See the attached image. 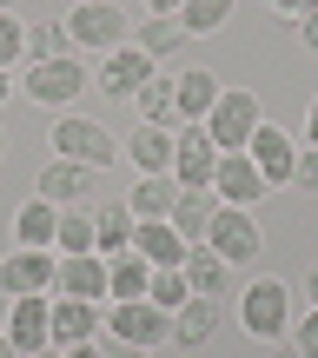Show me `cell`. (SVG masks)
Returning a JSON list of instances; mask_svg holds the SVG:
<instances>
[{
    "label": "cell",
    "instance_id": "6da1fadb",
    "mask_svg": "<svg viewBox=\"0 0 318 358\" xmlns=\"http://www.w3.org/2000/svg\"><path fill=\"white\" fill-rule=\"evenodd\" d=\"M47 146H53V159H80V166H93V173H106L113 166V133L100 127V120H87V113H60L47 127Z\"/></svg>",
    "mask_w": 318,
    "mask_h": 358
},
{
    "label": "cell",
    "instance_id": "7a4b0ae2",
    "mask_svg": "<svg viewBox=\"0 0 318 358\" xmlns=\"http://www.w3.org/2000/svg\"><path fill=\"white\" fill-rule=\"evenodd\" d=\"M239 325L252 338H292V285L285 279H252L239 292Z\"/></svg>",
    "mask_w": 318,
    "mask_h": 358
},
{
    "label": "cell",
    "instance_id": "3957f363",
    "mask_svg": "<svg viewBox=\"0 0 318 358\" xmlns=\"http://www.w3.org/2000/svg\"><path fill=\"white\" fill-rule=\"evenodd\" d=\"M259 100L245 87H219V100H212V113L199 120L205 133H212V146L219 153H245V146H252V133H259Z\"/></svg>",
    "mask_w": 318,
    "mask_h": 358
},
{
    "label": "cell",
    "instance_id": "277c9868",
    "mask_svg": "<svg viewBox=\"0 0 318 358\" xmlns=\"http://www.w3.org/2000/svg\"><path fill=\"white\" fill-rule=\"evenodd\" d=\"M53 272H60V252H40V245H20V252L0 259V292L7 299H47Z\"/></svg>",
    "mask_w": 318,
    "mask_h": 358
},
{
    "label": "cell",
    "instance_id": "5b68a950",
    "mask_svg": "<svg viewBox=\"0 0 318 358\" xmlns=\"http://www.w3.org/2000/svg\"><path fill=\"white\" fill-rule=\"evenodd\" d=\"M66 34H73V47L113 53V47H127V13H120L113 0H80V7L66 13Z\"/></svg>",
    "mask_w": 318,
    "mask_h": 358
},
{
    "label": "cell",
    "instance_id": "8992f818",
    "mask_svg": "<svg viewBox=\"0 0 318 358\" xmlns=\"http://www.w3.org/2000/svg\"><path fill=\"white\" fill-rule=\"evenodd\" d=\"M106 332L140 345V352H153L159 338H173V312H159L153 299H127V306H106Z\"/></svg>",
    "mask_w": 318,
    "mask_h": 358
},
{
    "label": "cell",
    "instance_id": "52a82bcc",
    "mask_svg": "<svg viewBox=\"0 0 318 358\" xmlns=\"http://www.w3.org/2000/svg\"><path fill=\"white\" fill-rule=\"evenodd\" d=\"M80 87H87V66L66 53V60H27V100L40 106H73Z\"/></svg>",
    "mask_w": 318,
    "mask_h": 358
},
{
    "label": "cell",
    "instance_id": "ba28073f",
    "mask_svg": "<svg viewBox=\"0 0 318 358\" xmlns=\"http://www.w3.org/2000/svg\"><path fill=\"white\" fill-rule=\"evenodd\" d=\"M205 245H212L219 259H232V266H245V259H259L266 232H259V219L245 213V206H219V213H212V232H205Z\"/></svg>",
    "mask_w": 318,
    "mask_h": 358
},
{
    "label": "cell",
    "instance_id": "9c48e42d",
    "mask_svg": "<svg viewBox=\"0 0 318 358\" xmlns=\"http://www.w3.org/2000/svg\"><path fill=\"white\" fill-rule=\"evenodd\" d=\"M212 166H219L212 133L192 127V120H179V127H173V179H179V186H212Z\"/></svg>",
    "mask_w": 318,
    "mask_h": 358
},
{
    "label": "cell",
    "instance_id": "30bf717a",
    "mask_svg": "<svg viewBox=\"0 0 318 358\" xmlns=\"http://www.w3.org/2000/svg\"><path fill=\"white\" fill-rule=\"evenodd\" d=\"M266 173L252 166V153H219V166H212V199L219 206H245L252 213L259 199H266Z\"/></svg>",
    "mask_w": 318,
    "mask_h": 358
},
{
    "label": "cell",
    "instance_id": "8fae6325",
    "mask_svg": "<svg viewBox=\"0 0 318 358\" xmlns=\"http://www.w3.org/2000/svg\"><path fill=\"white\" fill-rule=\"evenodd\" d=\"M153 73H159V60H153V53H140V47L127 40V47H113V53L100 60V73H93V80H100L106 100H133V93H140Z\"/></svg>",
    "mask_w": 318,
    "mask_h": 358
},
{
    "label": "cell",
    "instance_id": "7c38bea8",
    "mask_svg": "<svg viewBox=\"0 0 318 358\" xmlns=\"http://www.w3.org/2000/svg\"><path fill=\"white\" fill-rule=\"evenodd\" d=\"M34 192L47 206H60V213H80V206L93 199V166H80V159H47L34 179Z\"/></svg>",
    "mask_w": 318,
    "mask_h": 358
},
{
    "label": "cell",
    "instance_id": "4fadbf2b",
    "mask_svg": "<svg viewBox=\"0 0 318 358\" xmlns=\"http://www.w3.org/2000/svg\"><path fill=\"white\" fill-rule=\"evenodd\" d=\"M100 332H106V319H100V306H93V299H66V292H53V352L93 345Z\"/></svg>",
    "mask_w": 318,
    "mask_h": 358
},
{
    "label": "cell",
    "instance_id": "5bb4252c",
    "mask_svg": "<svg viewBox=\"0 0 318 358\" xmlns=\"http://www.w3.org/2000/svg\"><path fill=\"white\" fill-rule=\"evenodd\" d=\"M219 325H226V306H219V299H205V292H192L186 306L173 312V345L199 352V345H212V338H219Z\"/></svg>",
    "mask_w": 318,
    "mask_h": 358
},
{
    "label": "cell",
    "instance_id": "9a60e30c",
    "mask_svg": "<svg viewBox=\"0 0 318 358\" xmlns=\"http://www.w3.org/2000/svg\"><path fill=\"white\" fill-rule=\"evenodd\" d=\"M7 338L13 352H53V299H13Z\"/></svg>",
    "mask_w": 318,
    "mask_h": 358
},
{
    "label": "cell",
    "instance_id": "2e32d148",
    "mask_svg": "<svg viewBox=\"0 0 318 358\" xmlns=\"http://www.w3.org/2000/svg\"><path fill=\"white\" fill-rule=\"evenodd\" d=\"M245 153H252V166L266 173V186H292V166H298V146L285 140V133L272 127V120H259V133H252V146H245Z\"/></svg>",
    "mask_w": 318,
    "mask_h": 358
},
{
    "label": "cell",
    "instance_id": "e0dca14e",
    "mask_svg": "<svg viewBox=\"0 0 318 358\" xmlns=\"http://www.w3.org/2000/svg\"><path fill=\"white\" fill-rule=\"evenodd\" d=\"M53 285H60L66 299H93V306H100L106 299V259L100 252H66L60 272H53Z\"/></svg>",
    "mask_w": 318,
    "mask_h": 358
},
{
    "label": "cell",
    "instance_id": "ac0fdd59",
    "mask_svg": "<svg viewBox=\"0 0 318 358\" xmlns=\"http://www.w3.org/2000/svg\"><path fill=\"white\" fill-rule=\"evenodd\" d=\"M133 252L146 266H186V239L173 232V219H140L133 226Z\"/></svg>",
    "mask_w": 318,
    "mask_h": 358
},
{
    "label": "cell",
    "instance_id": "d6986e66",
    "mask_svg": "<svg viewBox=\"0 0 318 358\" xmlns=\"http://www.w3.org/2000/svg\"><path fill=\"white\" fill-rule=\"evenodd\" d=\"M212 213H219L212 186H179V206H173V232H179L186 245H199L205 232H212Z\"/></svg>",
    "mask_w": 318,
    "mask_h": 358
},
{
    "label": "cell",
    "instance_id": "ffe728a7",
    "mask_svg": "<svg viewBox=\"0 0 318 358\" xmlns=\"http://www.w3.org/2000/svg\"><path fill=\"white\" fill-rule=\"evenodd\" d=\"M179 272H186V285H192V292H205V299H226V285H232V259H219L205 239L186 245V266H179Z\"/></svg>",
    "mask_w": 318,
    "mask_h": 358
},
{
    "label": "cell",
    "instance_id": "44dd1931",
    "mask_svg": "<svg viewBox=\"0 0 318 358\" xmlns=\"http://www.w3.org/2000/svg\"><path fill=\"white\" fill-rule=\"evenodd\" d=\"M146 285H153V266H146L140 252H113V259H106V306L146 299Z\"/></svg>",
    "mask_w": 318,
    "mask_h": 358
},
{
    "label": "cell",
    "instance_id": "7402d4cb",
    "mask_svg": "<svg viewBox=\"0 0 318 358\" xmlns=\"http://www.w3.org/2000/svg\"><path fill=\"white\" fill-rule=\"evenodd\" d=\"M173 127H179V120H173ZM173 127H159V120L133 127L127 153H133V166H140V173H173Z\"/></svg>",
    "mask_w": 318,
    "mask_h": 358
},
{
    "label": "cell",
    "instance_id": "603a6c76",
    "mask_svg": "<svg viewBox=\"0 0 318 358\" xmlns=\"http://www.w3.org/2000/svg\"><path fill=\"white\" fill-rule=\"evenodd\" d=\"M127 206H133V219H173V206H179V179H173V173H146L140 186L127 192Z\"/></svg>",
    "mask_w": 318,
    "mask_h": 358
},
{
    "label": "cell",
    "instance_id": "cb8c5ba5",
    "mask_svg": "<svg viewBox=\"0 0 318 358\" xmlns=\"http://www.w3.org/2000/svg\"><path fill=\"white\" fill-rule=\"evenodd\" d=\"M53 232H60V206H47V199L34 192V199L13 213V239H20V245H40V252H53Z\"/></svg>",
    "mask_w": 318,
    "mask_h": 358
},
{
    "label": "cell",
    "instance_id": "d4e9b609",
    "mask_svg": "<svg viewBox=\"0 0 318 358\" xmlns=\"http://www.w3.org/2000/svg\"><path fill=\"white\" fill-rule=\"evenodd\" d=\"M133 206L127 199H106L100 213H93V232H100V259H113V252H133Z\"/></svg>",
    "mask_w": 318,
    "mask_h": 358
},
{
    "label": "cell",
    "instance_id": "484cf974",
    "mask_svg": "<svg viewBox=\"0 0 318 358\" xmlns=\"http://www.w3.org/2000/svg\"><path fill=\"white\" fill-rule=\"evenodd\" d=\"M186 20H179V13H153V20H140V34H133V47L140 53H153V60H166V53H179L186 47Z\"/></svg>",
    "mask_w": 318,
    "mask_h": 358
},
{
    "label": "cell",
    "instance_id": "4316f807",
    "mask_svg": "<svg viewBox=\"0 0 318 358\" xmlns=\"http://www.w3.org/2000/svg\"><path fill=\"white\" fill-rule=\"evenodd\" d=\"M133 106H140L146 120H159V127H173L179 120V73H153L140 93H133Z\"/></svg>",
    "mask_w": 318,
    "mask_h": 358
},
{
    "label": "cell",
    "instance_id": "83f0119b",
    "mask_svg": "<svg viewBox=\"0 0 318 358\" xmlns=\"http://www.w3.org/2000/svg\"><path fill=\"white\" fill-rule=\"evenodd\" d=\"M212 100H219V80L205 73V66L179 73V120H192V127H199V120L212 113Z\"/></svg>",
    "mask_w": 318,
    "mask_h": 358
},
{
    "label": "cell",
    "instance_id": "f1b7e54d",
    "mask_svg": "<svg viewBox=\"0 0 318 358\" xmlns=\"http://www.w3.org/2000/svg\"><path fill=\"white\" fill-rule=\"evenodd\" d=\"M66 53H73L66 20H27V60H66Z\"/></svg>",
    "mask_w": 318,
    "mask_h": 358
},
{
    "label": "cell",
    "instance_id": "f546056e",
    "mask_svg": "<svg viewBox=\"0 0 318 358\" xmlns=\"http://www.w3.org/2000/svg\"><path fill=\"white\" fill-rule=\"evenodd\" d=\"M53 252H100V232H93L87 213H60V232H53Z\"/></svg>",
    "mask_w": 318,
    "mask_h": 358
},
{
    "label": "cell",
    "instance_id": "4dcf8cb0",
    "mask_svg": "<svg viewBox=\"0 0 318 358\" xmlns=\"http://www.w3.org/2000/svg\"><path fill=\"white\" fill-rule=\"evenodd\" d=\"M146 299H153L159 312H179L192 299V285H186V272L179 266H153V285H146Z\"/></svg>",
    "mask_w": 318,
    "mask_h": 358
},
{
    "label": "cell",
    "instance_id": "1f68e13d",
    "mask_svg": "<svg viewBox=\"0 0 318 358\" xmlns=\"http://www.w3.org/2000/svg\"><path fill=\"white\" fill-rule=\"evenodd\" d=\"M232 0H186L179 7V20H186V34H212V27H226Z\"/></svg>",
    "mask_w": 318,
    "mask_h": 358
},
{
    "label": "cell",
    "instance_id": "d6a6232c",
    "mask_svg": "<svg viewBox=\"0 0 318 358\" xmlns=\"http://www.w3.org/2000/svg\"><path fill=\"white\" fill-rule=\"evenodd\" d=\"M13 60H27V20L20 13H0V73H7Z\"/></svg>",
    "mask_w": 318,
    "mask_h": 358
},
{
    "label": "cell",
    "instance_id": "836d02e7",
    "mask_svg": "<svg viewBox=\"0 0 318 358\" xmlns=\"http://www.w3.org/2000/svg\"><path fill=\"white\" fill-rule=\"evenodd\" d=\"M292 345H298V352H305V358H318V306H312V312H305V319H298V325H292Z\"/></svg>",
    "mask_w": 318,
    "mask_h": 358
},
{
    "label": "cell",
    "instance_id": "e575fe53",
    "mask_svg": "<svg viewBox=\"0 0 318 358\" xmlns=\"http://www.w3.org/2000/svg\"><path fill=\"white\" fill-rule=\"evenodd\" d=\"M292 186L318 192V146H312V153H298V166H292Z\"/></svg>",
    "mask_w": 318,
    "mask_h": 358
},
{
    "label": "cell",
    "instance_id": "d590c367",
    "mask_svg": "<svg viewBox=\"0 0 318 358\" xmlns=\"http://www.w3.org/2000/svg\"><path fill=\"white\" fill-rule=\"evenodd\" d=\"M100 352H106V358H146L140 345H127V338H113V332H106V345H100Z\"/></svg>",
    "mask_w": 318,
    "mask_h": 358
},
{
    "label": "cell",
    "instance_id": "8d00e7d4",
    "mask_svg": "<svg viewBox=\"0 0 318 358\" xmlns=\"http://www.w3.org/2000/svg\"><path fill=\"white\" fill-rule=\"evenodd\" d=\"M279 13H292V20H305V13H318V0H272Z\"/></svg>",
    "mask_w": 318,
    "mask_h": 358
},
{
    "label": "cell",
    "instance_id": "74e56055",
    "mask_svg": "<svg viewBox=\"0 0 318 358\" xmlns=\"http://www.w3.org/2000/svg\"><path fill=\"white\" fill-rule=\"evenodd\" d=\"M298 40H305V47L318 53V13H305V20H298Z\"/></svg>",
    "mask_w": 318,
    "mask_h": 358
},
{
    "label": "cell",
    "instance_id": "f35d334b",
    "mask_svg": "<svg viewBox=\"0 0 318 358\" xmlns=\"http://www.w3.org/2000/svg\"><path fill=\"white\" fill-rule=\"evenodd\" d=\"M305 133H312V146H318V93H312V106H305Z\"/></svg>",
    "mask_w": 318,
    "mask_h": 358
},
{
    "label": "cell",
    "instance_id": "ab89813d",
    "mask_svg": "<svg viewBox=\"0 0 318 358\" xmlns=\"http://www.w3.org/2000/svg\"><path fill=\"white\" fill-rule=\"evenodd\" d=\"M186 0H146V13H179Z\"/></svg>",
    "mask_w": 318,
    "mask_h": 358
},
{
    "label": "cell",
    "instance_id": "60d3db41",
    "mask_svg": "<svg viewBox=\"0 0 318 358\" xmlns=\"http://www.w3.org/2000/svg\"><path fill=\"white\" fill-rule=\"evenodd\" d=\"M60 358H106L100 345H73V352H60Z\"/></svg>",
    "mask_w": 318,
    "mask_h": 358
},
{
    "label": "cell",
    "instance_id": "b9f144b4",
    "mask_svg": "<svg viewBox=\"0 0 318 358\" xmlns=\"http://www.w3.org/2000/svg\"><path fill=\"white\" fill-rule=\"evenodd\" d=\"M0 358H20V352H13V338H7V325H0Z\"/></svg>",
    "mask_w": 318,
    "mask_h": 358
},
{
    "label": "cell",
    "instance_id": "7bdbcfd3",
    "mask_svg": "<svg viewBox=\"0 0 318 358\" xmlns=\"http://www.w3.org/2000/svg\"><path fill=\"white\" fill-rule=\"evenodd\" d=\"M305 292H312V306H318V266H312V272H305Z\"/></svg>",
    "mask_w": 318,
    "mask_h": 358
},
{
    "label": "cell",
    "instance_id": "ee69618b",
    "mask_svg": "<svg viewBox=\"0 0 318 358\" xmlns=\"http://www.w3.org/2000/svg\"><path fill=\"white\" fill-rule=\"evenodd\" d=\"M272 358H305V352H298V345H279V352H272Z\"/></svg>",
    "mask_w": 318,
    "mask_h": 358
},
{
    "label": "cell",
    "instance_id": "f6af8a7d",
    "mask_svg": "<svg viewBox=\"0 0 318 358\" xmlns=\"http://www.w3.org/2000/svg\"><path fill=\"white\" fill-rule=\"evenodd\" d=\"M7 93H13V80H7V73H0V106H7Z\"/></svg>",
    "mask_w": 318,
    "mask_h": 358
},
{
    "label": "cell",
    "instance_id": "bcb514c9",
    "mask_svg": "<svg viewBox=\"0 0 318 358\" xmlns=\"http://www.w3.org/2000/svg\"><path fill=\"white\" fill-rule=\"evenodd\" d=\"M20 358H53V352H20Z\"/></svg>",
    "mask_w": 318,
    "mask_h": 358
},
{
    "label": "cell",
    "instance_id": "7dc6e473",
    "mask_svg": "<svg viewBox=\"0 0 318 358\" xmlns=\"http://www.w3.org/2000/svg\"><path fill=\"white\" fill-rule=\"evenodd\" d=\"M0 159H7V133H0Z\"/></svg>",
    "mask_w": 318,
    "mask_h": 358
},
{
    "label": "cell",
    "instance_id": "c3c4849f",
    "mask_svg": "<svg viewBox=\"0 0 318 358\" xmlns=\"http://www.w3.org/2000/svg\"><path fill=\"white\" fill-rule=\"evenodd\" d=\"M7 7H13V0H0V13H7Z\"/></svg>",
    "mask_w": 318,
    "mask_h": 358
}]
</instances>
